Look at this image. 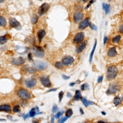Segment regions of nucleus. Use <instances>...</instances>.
<instances>
[{
  "label": "nucleus",
  "instance_id": "nucleus-1",
  "mask_svg": "<svg viewBox=\"0 0 123 123\" xmlns=\"http://www.w3.org/2000/svg\"><path fill=\"white\" fill-rule=\"evenodd\" d=\"M17 95L22 100H28L31 98V94L25 88L17 89Z\"/></svg>",
  "mask_w": 123,
  "mask_h": 123
},
{
  "label": "nucleus",
  "instance_id": "nucleus-2",
  "mask_svg": "<svg viewBox=\"0 0 123 123\" xmlns=\"http://www.w3.org/2000/svg\"><path fill=\"white\" fill-rule=\"evenodd\" d=\"M118 73V69L115 66H110L108 67V71H107V80H111L116 78Z\"/></svg>",
  "mask_w": 123,
  "mask_h": 123
},
{
  "label": "nucleus",
  "instance_id": "nucleus-3",
  "mask_svg": "<svg viewBox=\"0 0 123 123\" xmlns=\"http://www.w3.org/2000/svg\"><path fill=\"white\" fill-rule=\"evenodd\" d=\"M121 90V86L120 85L117 83H112L109 85L108 90H107V94H114L117 92H118Z\"/></svg>",
  "mask_w": 123,
  "mask_h": 123
},
{
  "label": "nucleus",
  "instance_id": "nucleus-4",
  "mask_svg": "<svg viewBox=\"0 0 123 123\" xmlns=\"http://www.w3.org/2000/svg\"><path fill=\"white\" fill-rule=\"evenodd\" d=\"M33 67L35 69V70L43 71V70H45V69H47L48 63L46 62H43V61H36L34 62Z\"/></svg>",
  "mask_w": 123,
  "mask_h": 123
},
{
  "label": "nucleus",
  "instance_id": "nucleus-5",
  "mask_svg": "<svg viewBox=\"0 0 123 123\" xmlns=\"http://www.w3.org/2000/svg\"><path fill=\"white\" fill-rule=\"evenodd\" d=\"M31 53H33L37 57H44V50L39 46H35L31 49Z\"/></svg>",
  "mask_w": 123,
  "mask_h": 123
},
{
  "label": "nucleus",
  "instance_id": "nucleus-6",
  "mask_svg": "<svg viewBox=\"0 0 123 123\" xmlns=\"http://www.w3.org/2000/svg\"><path fill=\"white\" fill-rule=\"evenodd\" d=\"M39 81L42 84L43 86L47 87V88H51L52 87V83H51L50 80H49V77L47 76H41L39 77Z\"/></svg>",
  "mask_w": 123,
  "mask_h": 123
},
{
  "label": "nucleus",
  "instance_id": "nucleus-7",
  "mask_svg": "<svg viewBox=\"0 0 123 123\" xmlns=\"http://www.w3.org/2000/svg\"><path fill=\"white\" fill-rule=\"evenodd\" d=\"M84 39H85V34L83 32H78L75 35L74 38H73V41H74L75 43L79 44V43H82Z\"/></svg>",
  "mask_w": 123,
  "mask_h": 123
},
{
  "label": "nucleus",
  "instance_id": "nucleus-8",
  "mask_svg": "<svg viewBox=\"0 0 123 123\" xmlns=\"http://www.w3.org/2000/svg\"><path fill=\"white\" fill-rule=\"evenodd\" d=\"M62 62L63 63L64 66H70L74 62V58H73V57L67 55V56H64L62 58Z\"/></svg>",
  "mask_w": 123,
  "mask_h": 123
},
{
  "label": "nucleus",
  "instance_id": "nucleus-9",
  "mask_svg": "<svg viewBox=\"0 0 123 123\" xmlns=\"http://www.w3.org/2000/svg\"><path fill=\"white\" fill-rule=\"evenodd\" d=\"M37 83V80L35 78V77H31V78H29L27 80H25V85L27 87V88H33L34 86H35Z\"/></svg>",
  "mask_w": 123,
  "mask_h": 123
},
{
  "label": "nucleus",
  "instance_id": "nucleus-10",
  "mask_svg": "<svg viewBox=\"0 0 123 123\" xmlns=\"http://www.w3.org/2000/svg\"><path fill=\"white\" fill-rule=\"evenodd\" d=\"M9 24H10V26L12 27V28H16V29H19L21 30V24L18 21H17L15 18H12V17H11V18L9 19Z\"/></svg>",
  "mask_w": 123,
  "mask_h": 123
},
{
  "label": "nucleus",
  "instance_id": "nucleus-11",
  "mask_svg": "<svg viewBox=\"0 0 123 123\" xmlns=\"http://www.w3.org/2000/svg\"><path fill=\"white\" fill-rule=\"evenodd\" d=\"M83 17H84V15H83V13L81 12H76L74 13V15H73V19H74L75 22L78 23V22H81V21H83Z\"/></svg>",
  "mask_w": 123,
  "mask_h": 123
},
{
  "label": "nucleus",
  "instance_id": "nucleus-12",
  "mask_svg": "<svg viewBox=\"0 0 123 123\" xmlns=\"http://www.w3.org/2000/svg\"><path fill=\"white\" fill-rule=\"evenodd\" d=\"M49 9V3H43L42 5L39 7V16H42L44 14L45 12H47V11Z\"/></svg>",
  "mask_w": 123,
  "mask_h": 123
},
{
  "label": "nucleus",
  "instance_id": "nucleus-13",
  "mask_svg": "<svg viewBox=\"0 0 123 123\" xmlns=\"http://www.w3.org/2000/svg\"><path fill=\"white\" fill-rule=\"evenodd\" d=\"M90 17H86V18H85L80 24H79V29L82 31V30L85 29L86 27H88L89 25H90Z\"/></svg>",
  "mask_w": 123,
  "mask_h": 123
},
{
  "label": "nucleus",
  "instance_id": "nucleus-14",
  "mask_svg": "<svg viewBox=\"0 0 123 123\" xmlns=\"http://www.w3.org/2000/svg\"><path fill=\"white\" fill-rule=\"evenodd\" d=\"M12 111V108L9 104H2L0 105V112H10Z\"/></svg>",
  "mask_w": 123,
  "mask_h": 123
},
{
  "label": "nucleus",
  "instance_id": "nucleus-15",
  "mask_svg": "<svg viewBox=\"0 0 123 123\" xmlns=\"http://www.w3.org/2000/svg\"><path fill=\"white\" fill-rule=\"evenodd\" d=\"M12 64L16 65V66H20V65H22L25 63V59L23 57H18V58H15L12 60Z\"/></svg>",
  "mask_w": 123,
  "mask_h": 123
},
{
  "label": "nucleus",
  "instance_id": "nucleus-16",
  "mask_svg": "<svg viewBox=\"0 0 123 123\" xmlns=\"http://www.w3.org/2000/svg\"><path fill=\"white\" fill-rule=\"evenodd\" d=\"M85 46H86V42H82L80 43H79L78 45H77L76 49V52L77 53H80L82 52L83 50L85 49Z\"/></svg>",
  "mask_w": 123,
  "mask_h": 123
},
{
  "label": "nucleus",
  "instance_id": "nucleus-17",
  "mask_svg": "<svg viewBox=\"0 0 123 123\" xmlns=\"http://www.w3.org/2000/svg\"><path fill=\"white\" fill-rule=\"evenodd\" d=\"M39 112V108H33L30 110L29 112V116L31 117H34L37 113H41V112Z\"/></svg>",
  "mask_w": 123,
  "mask_h": 123
},
{
  "label": "nucleus",
  "instance_id": "nucleus-18",
  "mask_svg": "<svg viewBox=\"0 0 123 123\" xmlns=\"http://www.w3.org/2000/svg\"><path fill=\"white\" fill-rule=\"evenodd\" d=\"M45 35H46V32H45L44 30H39L38 31V34H37L38 39H39V42H41V41H42V39L43 37L45 36Z\"/></svg>",
  "mask_w": 123,
  "mask_h": 123
},
{
  "label": "nucleus",
  "instance_id": "nucleus-19",
  "mask_svg": "<svg viewBox=\"0 0 123 123\" xmlns=\"http://www.w3.org/2000/svg\"><path fill=\"white\" fill-rule=\"evenodd\" d=\"M117 50H116V48L115 47H112L111 49H108V55L109 57H114L117 55Z\"/></svg>",
  "mask_w": 123,
  "mask_h": 123
},
{
  "label": "nucleus",
  "instance_id": "nucleus-20",
  "mask_svg": "<svg viewBox=\"0 0 123 123\" xmlns=\"http://www.w3.org/2000/svg\"><path fill=\"white\" fill-rule=\"evenodd\" d=\"M123 100V98H121V97L119 96H117L116 98H114L113 99V104L115 105V106H119L121 104H122Z\"/></svg>",
  "mask_w": 123,
  "mask_h": 123
},
{
  "label": "nucleus",
  "instance_id": "nucleus-21",
  "mask_svg": "<svg viewBox=\"0 0 123 123\" xmlns=\"http://www.w3.org/2000/svg\"><path fill=\"white\" fill-rule=\"evenodd\" d=\"M81 101H82V103H83V104H84V106L85 107H89L90 105H94V104L92 102V101H89V100H87L86 99V98H81Z\"/></svg>",
  "mask_w": 123,
  "mask_h": 123
},
{
  "label": "nucleus",
  "instance_id": "nucleus-22",
  "mask_svg": "<svg viewBox=\"0 0 123 123\" xmlns=\"http://www.w3.org/2000/svg\"><path fill=\"white\" fill-rule=\"evenodd\" d=\"M24 71L27 74H33V73H35L36 71V70L34 67H26L25 68H24Z\"/></svg>",
  "mask_w": 123,
  "mask_h": 123
},
{
  "label": "nucleus",
  "instance_id": "nucleus-23",
  "mask_svg": "<svg viewBox=\"0 0 123 123\" xmlns=\"http://www.w3.org/2000/svg\"><path fill=\"white\" fill-rule=\"evenodd\" d=\"M103 8H104V10L105 11V13H106V14H108L111 11V6L108 4V3H103Z\"/></svg>",
  "mask_w": 123,
  "mask_h": 123
},
{
  "label": "nucleus",
  "instance_id": "nucleus-24",
  "mask_svg": "<svg viewBox=\"0 0 123 123\" xmlns=\"http://www.w3.org/2000/svg\"><path fill=\"white\" fill-rule=\"evenodd\" d=\"M83 97L81 96V93L80 90H76V94H75V96L74 98H73V99H74L75 101H77V100H80Z\"/></svg>",
  "mask_w": 123,
  "mask_h": 123
},
{
  "label": "nucleus",
  "instance_id": "nucleus-25",
  "mask_svg": "<svg viewBox=\"0 0 123 123\" xmlns=\"http://www.w3.org/2000/svg\"><path fill=\"white\" fill-rule=\"evenodd\" d=\"M96 45H97V40H95L94 42V47H93V49L90 53V62L91 63L92 62V59H93V56H94V53L95 51V49H96Z\"/></svg>",
  "mask_w": 123,
  "mask_h": 123
},
{
  "label": "nucleus",
  "instance_id": "nucleus-26",
  "mask_svg": "<svg viewBox=\"0 0 123 123\" xmlns=\"http://www.w3.org/2000/svg\"><path fill=\"white\" fill-rule=\"evenodd\" d=\"M6 25H7V21L5 17L0 16V26H6Z\"/></svg>",
  "mask_w": 123,
  "mask_h": 123
},
{
  "label": "nucleus",
  "instance_id": "nucleus-27",
  "mask_svg": "<svg viewBox=\"0 0 123 123\" xmlns=\"http://www.w3.org/2000/svg\"><path fill=\"white\" fill-rule=\"evenodd\" d=\"M7 41V37L6 35H3L0 36V44H4Z\"/></svg>",
  "mask_w": 123,
  "mask_h": 123
},
{
  "label": "nucleus",
  "instance_id": "nucleus-28",
  "mask_svg": "<svg viewBox=\"0 0 123 123\" xmlns=\"http://www.w3.org/2000/svg\"><path fill=\"white\" fill-rule=\"evenodd\" d=\"M12 112H15V113H17V112H21V108H20V105L18 104H16L13 106L12 108Z\"/></svg>",
  "mask_w": 123,
  "mask_h": 123
},
{
  "label": "nucleus",
  "instance_id": "nucleus-29",
  "mask_svg": "<svg viewBox=\"0 0 123 123\" xmlns=\"http://www.w3.org/2000/svg\"><path fill=\"white\" fill-rule=\"evenodd\" d=\"M65 113H66V117L67 118H69V117H71V116L73 115V111H72V109L71 108H68L67 110L65 112Z\"/></svg>",
  "mask_w": 123,
  "mask_h": 123
},
{
  "label": "nucleus",
  "instance_id": "nucleus-30",
  "mask_svg": "<svg viewBox=\"0 0 123 123\" xmlns=\"http://www.w3.org/2000/svg\"><path fill=\"white\" fill-rule=\"evenodd\" d=\"M55 67L57 69H63L64 68V65H63V63L62 62H57L55 63Z\"/></svg>",
  "mask_w": 123,
  "mask_h": 123
},
{
  "label": "nucleus",
  "instance_id": "nucleus-31",
  "mask_svg": "<svg viewBox=\"0 0 123 123\" xmlns=\"http://www.w3.org/2000/svg\"><path fill=\"white\" fill-rule=\"evenodd\" d=\"M38 20H39V17L37 15H33V17H32V18H31V23L32 24H36L37 23V21H38Z\"/></svg>",
  "mask_w": 123,
  "mask_h": 123
},
{
  "label": "nucleus",
  "instance_id": "nucleus-32",
  "mask_svg": "<svg viewBox=\"0 0 123 123\" xmlns=\"http://www.w3.org/2000/svg\"><path fill=\"white\" fill-rule=\"evenodd\" d=\"M121 40V35H117L115 36L113 39H112V42L115 43H119V41Z\"/></svg>",
  "mask_w": 123,
  "mask_h": 123
},
{
  "label": "nucleus",
  "instance_id": "nucleus-33",
  "mask_svg": "<svg viewBox=\"0 0 123 123\" xmlns=\"http://www.w3.org/2000/svg\"><path fill=\"white\" fill-rule=\"evenodd\" d=\"M67 120V117H60L58 119V122H57V123H64Z\"/></svg>",
  "mask_w": 123,
  "mask_h": 123
},
{
  "label": "nucleus",
  "instance_id": "nucleus-34",
  "mask_svg": "<svg viewBox=\"0 0 123 123\" xmlns=\"http://www.w3.org/2000/svg\"><path fill=\"white\" fill-rule=\"evenodd\" d=\"M64 112H65L64 111H62V112H57V113H56V115H55L54 117H55V118H57V119H59V118L61 117L62 115L64 114Z\"/></svg>",
  "mask_w": 123,
  "mask_h": 123
},
{
  "label": "nucleus",
  "instance_id": "nucleus-35",
  "mask_svg": "<svg viewBox=\"0 0 123 123\" xmlns=\"http://www.w3.org/2000/svg\"><path fill=\"white\" fill-rule=\"evenodd\" d=\"M63 96H64V92H63V91H61V92L59 93V94H58V97H59V102H62Z\"/></svg>",
  "mask_w": 123,
  "mask_h": 123
},
{
  "label": "nucleus",
  "instance_id": "nucleus-36",
  "mask_svg": "<svg viewBox=\"0 0 123 123\" xmlns=\"http://www.w3.org/2000/svg\"><path fill=\"white\" fill-rule=\"evenodd\" d=\"M57 111H58V108H57V105H53V109H52V112H53V113H56V112H57Z\"/></svg>",
  "mask_w": 123,
  "mask_h": 123
},
{
  "label": "nucleus",
  "instance_id": "nucleus-37",
  "mask_svg": "<svg viewBox=\"0 0 123 123\" xmlns=\"http://www.w3.org/2000/svg\"><path fill=\"white\" fill-rule=\"evenodd\" d=\"M88 89H89V87L87 84H83L81 85V90H88Z\"/></svg>",
  "mask_w": 123,
  "mask_h": 123
},
{
  "label": "nucleus",
  "instance_id": "nucleus-38",
  "mask_svg": "<svg viewBox=\"0 0 123 123\" xmlns=\"http://www.w3.org/2000/svg\"><path fill=\"white\" fill-rule=\"evenodd\" d=\"M90 28L92 29V30H94V31H97V27L95 26V25H94V24L90 23Z\"/></svg>",
  "mask_w": 123,
  "mask_h": 123
},
{
  "label": "nucleus",
  "instance_id": "nucleus-39",
  "mask_svg": "<svg viewBox=\"0 0 123 123\" xmlns=\"http://www.w3.org/2000/svg\"><path fill=\"white\" fill-rule=\"evenodd\" d=\"M28 58L30 61H33V58H32V53H28Z\"/></svg>",
  "mask_w": 123,
  "mask_h": 123
},
{
  "label": "nucleus",
  "instance_id": "nucleus-40",
  "mask_svg": "<svg viewBox=\"0 0 123 123\" xmlns=\"http://www.w3.org/2000/svg\"><path fill=\"white\" fill-rule=\"evenodd\" d=\"M119 31H120V33L123 34V24L119 26Z\"/></svg>",
  "mask_w": 123,
  "mask_h": 123
},
{
  "label": "nucleus",
  "instance_id": "nucleus-41",
  "mask_svg": "<svg viewBox=\"0 0 123 123\" xmlns=\"http://www.w3.org/2000/svg\"><path fill=\"white\" fill-rule=\"evenodd\" d=\"M103 79H104V76H99V77H98V83H100V82H102Z\"/></svg>",
  "mask_w": 123,
  "mask_h": 123
},
{
  "label": "nucleus",
  "instance_id": "nucleus-42",
  "mask_svg": "<svg viewBox=\"0 0 123 123\" xmlns=\"http://www.w3.org/2000/svg\"><path fill=\"white\" fill-rule=\"evenodd\" d=\"M62 78L63 79H65V80H68L69 78H70V76H65V75H62Z\"/></svg>",
  "mask_w": 123,
  "mask_h": 123
},
{
  "label": "nucleus",
  "instance_id": "nucleus-43",
  "mask_svg": "<svg viewBox=\"0 0 123 123\" xmlns=\"http://www.w3.org/2000/svg\"><path fill=\"white\" fill-rule=\"evenodd\" d=\"M29 114H25V115H24V116H23V118L24 119H26L27 117H29Z\"/></svg>",
  "mask_w": 123,
  "mask_h": 123
},
{
  "label": "nucleus",
  "instance_id": "nucleus-44",
  "mask_svg": "<svg viewBox=\"0 0 123 123\" xmlns=\"http://www.w3.org/2000/svg\"><path fill=\"white\" fill-rule=\"evenodd\" d=\"M107 41H108V37L105 36V37H104V43H107Z\"/></svg>",
  "mask_w": 123,
  "mask_h": 123
},
{
  "label": "nucleus",
  "instance_id": "nucleus-45",
  "mask_svg": "<svg viewBox=\"0 0 123 123\" xmlns=\"http://www.w3.org/2000/svg\"><path fill=\"white\" fill-rule=\"evenodd\" d=\"M32 123H39V122L38 120H34L33 122H32Z\"/></svg>",
  "mask_w": 123,
  "mask_h": 123
},
{
  "label": "nucleus",
  "instance_id": "nucleus-46",
  "mask_svg": "<svg viewBox=\"0 0 123 123\" xmlns=\"http://www.w3.org/2000/svg\"><path fill=\"white\" fill-rule=\"evenodd\" d=\"M54 118L55 117H52V118H51V123H54Z\"/></svg>",
  "mask_w": 123,
  "mask_h": 123
},
{
  "label": "nucleus",
  "instance_id": "nucleus-47",
  "mask_svg": "<svg viewBox=\"0 0 123 123\" xmlns=\"http://www.w3.org/2000/svg\"><path fill=\"white\" fill-rule=\"evenodd\" d=\"M97 123H106V122H104V121H98V122H97Z\"/></svg>",
  "mask_w": 123,
  "mask_h": 123
},
{
  "label": "nucleus",
  "instance_id": "nucleus-48",
  "mask_svg": "<svg viewBox=\"0 0 123 123\" xmlns=\"http://www.w3.org/2000/svg\"><path fill=\"white\" fill-rule=\"evenodd\" d=\"M56 90H57V89H52V90H50L49 91V92H52V91H56Z\"/></svg>",
  "mask_w": 123,
  "mask_h": 123
},
{
  "label": "nucleus",
  "instance_id": "nucleus-49",
  "mask_svg": "<svg viewBox=\"0 0 123 123\" xmlns=\"http://www.w3.org/2000/svg\"><path fill=\"white\" fill-rule=\"evenodd\" d=\"M80 114H84V112H83L82 108H80Z\"/></svg>",
  "mask_w": 123,
  "mask_h": 123
},
{
  "label": "nucleus",
  "instance_id": "nucleus-50",
  "mask_svg": "<svg viewBox=\"0 0 123 123\" xmlns=\"http://www.w3.org/2000/svg\"><path fill=\"white\" fill-rule=\"evenodd\" d=\"M76 85V83L72 82V83H71V84H70V86H73V85Z\"/></svg>",
  "mask_w": 123,
  "mask_h": 123
},
{
  "label": "nucleus",
  "instance_id": "nucleus-51",
  "mask_svg": "<svg viewBox=\"0 0 123 123\" xmlns=\"http://www.w3.org/2000/svg\"><path fill=\"white\" fill-rule=\"evenodd\" d=\"M67 97H68V98H71V94H69V93H68V94H67Z\"/></svg>",
  "mask_w": 123,
  "mask_h": 123
},
{
  "label": "nucleus",
  "instance_id": "nucleus-52",
  "mask_svg": "<svg viewBox=\"0 0 123 123\" xmlns=\"http://www.w3.org/2000/svg\"><path fill=\"white\" fill-rule=\"evenodd\" d=\"M4 1H5V0H0V3H3Z\"/></svg>",
  "mask_w": 123,
  "mask_h": 123
},
{
  "label": "nucleus",
  "instance_id": "nucleus-53",
  "mask_svg": "<svg viewBox=\"0 0 123 123\" xmlns=\"http://www.w3.org/2000/svg\"><path fill=\"white\" fill-rule=\"evenodd\" d=\"M102 114H103V115H105V114H106V113H105L104 112H102Z\"/></svg>",
  "mask_w": 123,
  "mask_h": 123
},
{
  "label": "nucleus",
  "instance_id": "nucleus-54",
  "mask_svg": "<svg viewBox=\"0 0 123 123\" xmlns=\"http://www.w3.org/2000/svg\"><path fill=\"white\" fill-rule=\"evenodd\" d=\"M80 123H89L88 122H80Z\"/></svg>",
  "mask_w": 123,
  "mask_h": 123
}]
</instances>
